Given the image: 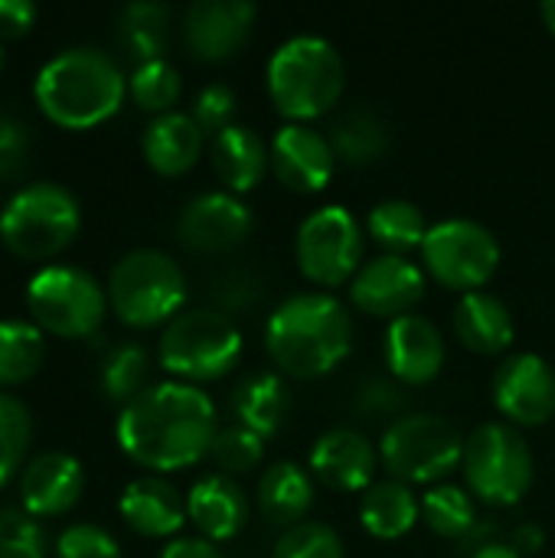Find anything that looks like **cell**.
<instances>
[{"instance_id":"22","label":"cell","mask_w":555,"mask_h":558,"mask_svg":"<svg viewBox=\"0 0 555 558\" xmlns=\"http://www.w3.org/2000/svg\"><path fill=\"white\" fill-rule=\"evenodd\" d=\"M121 520L147 539L177 536L186 523V500L164 477H137L124 487L118 500Z\"/></svg>"},{"instance_id":"29","label":"cell","mask_w":555,"mask_h":558,"mask_svg":"<svg viewBox=\"0 0 555 558\" xmlns=\"http://www.w3.org/2000/svg\"><path fill=\"white\" fill-rule=\"evenodd\" d=\"M327 137L337 154V163H347V167L376 163L389 150V141H393L386 118L373 108H347L330 124Z\"/></svg>"},{"instance_id":"5","label":"cell","mask_w":555,"mask_h":558,"mask_svg":"<svg viewBox=\"0 0 555 558\" xmlns=\"http://www.w3.org/2000/svg\"><path fill=\"white\" fill-rule=\"evenodd\" d=\"M108 307L124 327L147 330L170 324L186 304V275L160 248L121 255L108 275Z\"/></svg>"},{"instance_id":"52","label":"cell","mask_w":555,"mask_h":558,"mask_svg":"<svg viewBox=\"0 0 555 558\" xmlns=\"http://www.w3.org/2000/svg\"><path fill=\"white\" fill-rule=\"evenodd\" d=\"M0 209H3V206H0Z\"/></svg>"},{"instance_id":"24","label":"cell","mask_w":555,"mask_h":558,"mask_svg":"<svg viewBox=\"0 0 555 558\" xmlns=\"http://www.w3.org/2000/svg\"><path fill=\"white\" fill-rule=\"evenodd\" d=\"M203 144H206V134L200 131L193 114H183V111L157 114L144 128V137H141L144 160L160 177H180L193 170V163L203 154Z\"/></svg>"},{"instance_id":"8","label":"cell","mask_w":555,"mask_h":558,"mask_svg":"<svg viewBox=\"0 0 555 558\" xmlns=\"http://www.w3.org/2000/svg\"><path fill=\"white\" fill-rule=\"evenodd\" d=\"M379 461L389 477L415 487H438L464 461V435L442 415L409 412L386 425L379 441Z\"/></svg>"},{"instance_id":"15","label":"cell","mask_w":555,"mask_h":558,"mask_svg":"<svg viewBox=\"0 0 555 558\" xmlns=\"http://www.w3.org/2000/svg\"><path fill=\"white\" fill-rule=\"evenodd\" d=\"M422 298H425V271L406 255H376L363 262V268L350 281L353 307L389 324L412 314L422 304Z\"/></svg>"},{"instance_id":"14","label":"cell","mask_w":555,"mask_h":558,"mask_svg":"<svg viewBox=\"0 0 555 558\" xmlns=\"http://www.w3.org/2000/svg\"><path fill=\"white\" fill-rule=\"evenodd\" d=\"M255 216L236 193H200L177 216V242L196 255H226L252 235Z\"/></svg>"},{"instance_id":"36","label":"cell","mask_w":555,"mask_h":558,"mask_svg":"<svg viewBox=\"0 0 555 558\" xmlns=\"http://www.w3.org/2000/svg\"><path fill=\"white\" fill-rule=\"evenodd\" d=\"M29 438H33L29 409L16 396L0 389V487L10 484L13 474L23 468Z\"/></svg>"},{"instance_id":"38","label":"cell","mask_w":555,"mask_h":558,"mask_svg":"<svg viewBox=\"0 0 555 558\" xmlns=\"http://www.w3.org/2000/svg\"><path fill=\"white\" fill-rule=\"evenodd\" d=\"M209 458L216 461V468L232 477V474H249L262 464L265 458V438L242 428V425H229V428H219L216 441H213V451Z\"/></svg>"},{"instance_id":"40","label":"cell","mask_w":555,"mask_h":558,"mask_svg":"<svg viewBox=\"0 0 555 558\" xmlns=\"http://www.w3.org/2000/svg\"><path fill=\"white\" fill-rule=\"evenodd\" d=\"M272 558H347L343 539L327 523H301L285 530Z\"/></svg>"},{"instance_id":"46","label":"cell","mask_w":555,"mask_h":558,"mask_svg":"<svg viewBox=\"0 0 555 558\" xmlns=\"http://www.w3.org/2000/svg\"><path fill=\"white\" fill-rule=\"evenodd\" d=\"M160 558H229L216 543H206L200 536H186V539H173Z\"/></svg>"},{"instance_id":"13","label":"cell","mask_w":555,"mask_h":558,"mask_svg":"<svg viewBox=\"0 0 555 558\" xmlns=\"http://www.w3.org/2000/svg\"><path fill=\"white\" fill-rule=\"evenodd\" d=\"M494 405L514 428H540L555 415V369L540 353L507 356L494 373Z\"/></svg>"},{"instance_id":"32","label":"cell","mask_w":555,"mask_h":558,"mask_svg":"<svg viewBox=\"0 0 555 558\" xmlns=\"http://www.w3.org/2000/svg\"><path fill=\"white\" fill-rule=\"evenodd\" d=\"M422 520L435 536L461 543L478 526L481 513H478V500L468 487L438 484L422 497Z\"/></svg>"},{"instance_id":"41","label":"cell","mask_w":555,"mask_h":558,"mask_svg":"<svg viewBox=\"0 0 555 558\" xmlns=\"http://www.w3.org/2000/svg\"><path fill=\"white\" fill-rule=\"evenodd\" d=\"M406 405H409V396H406V386L389 379V376H370L357 386V396H353V409L363 415V418H402L406 415Z\"/></svg>"},{"instance_id":"27","label":"cell","mask_w":555,"mask_h":558,"mask_svg":"<svg viewBox=\"0 0 555 558\" xmlns=\"http://www.w3.org/2000/svg\"><path fill=\"white\" fill-rule=\"evenodd\" d=\"M291 412V392L281 376L275 373H252L232 389V415L236 425L262 435L265 441L275 438Z\"/></svg>"},{"instance_id":"37","label":"cell","mask_w":555,"mask_h":558,"mask_svg":"<svg viewBox=\"0 0 555 558\" xmlns=\"http://www.w3.org/2000/svg\"><path fill=\"white\" fill-rule=\"evenodd\" d=\"M265 294H268V284H265L262 271H255L249 265H229L209 281V301L226 317L252 311Z\"/></svg>"},{"instance_id":"51","label":"cell","mask_w":555,"mask_h":558,"mask_svg":"<svg viewBox=\"0 0 555 558\" xmlns=\"http://www.w3.org/2000/svg\"><path fill=\"white\" fill-rule=\"evenodd\" d=\"M0 65H3V49H0Z\"/></svg>"},{"instance_id":"9","label":"cell","mask_w":555,"mask_h":558,"mask_svg":"<svg viewBox=\"0 0 555 558\" xmlns=\"http://www.w3.org/2000/svg\"><path fill=\"white\" fill-rule=\"evenodd\" d=\"M468 490L487 507H517L533 487V451L507 422H487L464 438L461 461Z\"/></svg>"},{"instance_id":"33","label":"cell","mask_w":555,"mask_h":558,"mask_svg":"<svg viewBox=\"0 0 555 558\" xmlns=\"http://www.w3.org/2000/svg\"><path fill=\"white\" fill-rule=\"evenodd\" d=\"M147 376H150V356L141 343L134 340H124V343H114L105 356H101V366H98V383H101V392L118 402L121 409L128 402H134L144 389H147Z\"/></svg>"},{"instance_id":"49","label":"cell","mask_w":555,"mask_h":558,"mask_svg":"<svg viewBox=\"0 0 555 558\" xmlns=\"http://www.w3.org/2000/svg\"><path fill=\"white\" fill-rule=\"evenodd\" d=\"M471 558H523V556H520L510 543H504V539H500V543H494V546H487V549L474 553Z\"/></svg>"},{"instance_id":"12","label":"cell","mask_w":555,"mask_h":558,"mask_svg":"<svg viewBox=\"0 0 555 558\" xmlns=\"http://www.w3.org/2000/svg\"><path fill=\"white\" fill-rule=\"evenodd\" d=\"M422 265L438 284L474 294L500 268V242L474 219H442L422 242Z\"/></svg>"},{"instance_id":"26","label":"cell","mask_w":555,"mask_h":558,"mask_svg":"<svg viewBox=\"0 0 555 558\" xmlns=\"http://www.w3.org/2000/svg\"><path fill=\"white\" fill-rule=\"evenodd\" d=\"M255 504H258L262 517L272 526L294 530V526L307 523L304 517L314 507V477H311V471H304L301 464H291V461L272 464L258 481Z\"/></svg>"},{"instance_id":"28","label":"cell","mask_w":555,"mask_h":558,"mask_svg":"<svg viewBox=\"0 0 555 558\" xmlns=\"http://www.w3.org/2000/svg\"><path fill=\"white\" fill-rule=\"evenodd\" d=\"M422 513V504L415 490L396 477L376 481L363 497H360V523L370 536L376 539H402L415 530Z\"/></svg>"},{"instance_id":"1","label":"cell","mask_w":555,"mask_h":558,"mask_svg":"<svg viewBox=\"0 0 555 558\" xmlns=\"http://www.w3.org/2000/svg\"><path fill=\"white\" fill-rule=\"evenodd\" d=\"M219 435L213 399L190 383H154L118 415V448L147 471H186L200 464Z\"/></svg>"},{"instance_id":"45","label":"cell","mask_w":555,"mask_h":558,"mask_svg":"<svg viewBox=\"0 0 555 558\" xmlns=\"http://www.w3.org/2000/svg\"><path fill=\"white\" fill-rule=\"evenodd\" d=\"M36 20V3L0 0V36H23Z\"/></svg>"},{"instance_id":"3","label":"cell","mask_w":555,"mask_h":558,"mask_svg":"<svg viewBox=\"0 0 555 558\" xmlns=\"http://www.w3.org/2000/svg\"><path fill=\"white\" fill-rule=\"evenodd\" d=\"M33 95L52 124L85 131L118 114L128 95V78L108 52L95 46H72L56 52L36 72Z\"/></svg>"},{"instance_id":"25","label":"cell","mask_w":555,"mask_h":558,"mask_svg":"<svg viewBox=\"0 0 555 558\" xmlns=\"http://www.w3.org/2000/svg\"><path fill=\"white\" fill-rule=\"evenodd\" d=\"M213 170L226 193H252L265 173L272 170V150L258 137V131L245 124H232L213 137Z\"/></svg>"},{"instance_id":"31","label":"cell","mask_w":555,"mask_h":558,"mask_svg":"<svg viewBox=\"0 0 555 558\" xmlns=\"http://www.w3.org/2000/svg\"><path fill=\"white\" fill-rule=\"evenodd\" d=\"M429 219L412 199H383L370 209L366 232L376 245L386 248V255H406L412 248H422L429 235Z\"/></svg>"},{"instance_id":"11","label":"cell","mask_w":555,"mask_h":558,"mask_svg":"<svg viewBox=\"0 0 555 558\" xmlns=\"http://www.w3.org/2000/svg\"><path fill=\"white\" fill-rule=\"evenodd\" d=\"M366 235L347 206L314 209L294 235V258L301 275L317 288H340L363 268Z\"/></svg>"},{"instance_id":"42","label":"cell","mask_w":555,"mask_h":558,"mask_svg":"<svg viewBox=\"0 0 555 558\" xmlns=\"http://www.w3.org/2000/svg\"><path fill=\"white\" fill-rule=\"evenodd\" d=\"M56 558H121V546L108 530L95 523H75L59 533Z\"/></svg>"},{"instance_id":"35","label":"cell","mask_w":555,"mask_h":558,"mask_svg":"<svg viewBox=\"0 0 555 558\" xmlns=\"http://www.w3.org/2000/svg\"><path fill=\"white\" fill-rule=\"evenodd\" d=\"M128 92L137 108H144L157 118V114L173 111V105L180 101V92H183V78L173 62L154 59V62L134 65V72L128 78Z\"/></svg>"},{"instance_id":"6","label":"cell","mask_w":555,"mask_h":558,"mask_svg":"<svg viewBox=\"0 0 555 558\" xmlns=\"http://www.w3.org/2000/svg\"><path fill=\"white\" fill-rule=\"evenodd\" d=\"M157 356L177 383H216L239 366L242 330L216 307H193L164 327Z\"/></svg>"},{"instance_id":"19","label":"cell","mask_w":555,"mask_h":558,"mask_svg":"<svg viewBox=\"0 0 555 558\" xmlns=\"http://www.w3.org/2000/svg\"><path fill=\"white\" fill-rule=\"evenodd\" d=\"M85 490L82 464L65 451L36 454L20 474V504L36 520H52L69 513Z\"/></svg>"},{"instance_id":"34","label":"cell","mask_w":555,"mask_h":558,"mask_svg":"<svg viewBox=\"0 0 555 558\" xmlns=\"http://www.w3.org/2000/svg\"><path fill=\"white\" fill-rule=\"evenodd\" d=\"M46 356L43 330L33 320H0V389L26 383Z\"/></svg>"},{"instance_id":"39","label":"cell","mask_w":555,"mask_h":558,"mask_svg":"<svg viewBox=\"0 0 555 558\" xmlns=\"http://www.w3.org/2000/svg\"><path fill=\"white\" fill-rule=\"evenodd\" d=\"M49 543L36 517L16 507L0 510V558H46Z\"/></svg>"},{"instance_id":"10","label":"cell","mask_w":555,"mask_h":558,"mask_svg":"<svg viewBox=\"0 0 555 558\" xmlns=\"http://www.w3.org/2000/svg\"><path fill=\"white\" fill-rule=\"evenodd\" d=\"M26 311L43 333L85 340L101 330L108 291L75 265H46L26 284Z\"/></svg>"},{"instance_id":"20","label":"cell","mask_w":555,"mask_h":558,"mask_svg":"<svg viewBox=\"0 0 555 558\" xmlns=\"http://www.w3.org/2000/svg\"><path fill=\"white\" fill-rule=\"evenodd\" d=\"M445 337L442 330L422 317L406 314L389 324L386 330V366L396 383L402 386H425L445 369Z\"/></svg>"},{"instance_id":"21","label":"cell","mask_w":555,"mask_h":558,"mask_svg":"<svg viewBox=\"0 0 555 558\" xmlns=\"http://www.w3.org/2000/svg\"><path fill=\"white\" fill-rule=\"evenodd\" d=\"M249 497L226 474L200 477L186 494V520L206 543H229L249 526Z\"/></svg>"},{"instance_id":"4","label":"cell","mask_w":555,"mask_h":558,"mask_svg":"<svg viewBox=\"0 0 555 558\" xmlns=\"http://www.w3.org/2000/svg\"><path fill=\"white\" fill-rule=\"evenodd\" d=\"M265 85L288 124H307L337 108L347 88V65L330 39L304 33L285 39L272 52Z\"/></svg>"},{"instance_id":"50","label":"cell","mask_w":555,"mask_h":558,"mask_svg":"<svg viewBox=\"0 0 555 558\" xmlns=\"http://www.w3.org/2000/svg\"><path fill=\"white\" fill-rule=\"evenodd\" d=\"M540 16H543V23L550 26V33H555V0H546V3L540 7Z\"/></svg>"},{"instance_id":"16","label":"cell","mask_w":555,"mask_h":558,"mask_svg":"<svg viewBox=\"0 0 555 558\" xmlns=\"http://www.w3.org/2000/svg\"><path fill=\"white\" fill-rule=\"evenodd\" d=\"M376 445L357 428H330L324 432L307 458V471L317 484L337 494H366L376 484L379 468Z\"/></svg>"},{"instance_id":"30","label":"cell","mask_w":555,"mask_h":558,"mask_svg":"<svg viewBox=\"0 0 555 558\" xmlns=\"http://www.w3.org/2000/svg\"><path fill=\"white\" fill-rule=\"evenodd\" d=\"M170 39V7L157 0H134L118 13V43L137 65L164 59Z\"/></svg>"},{"instance_id":"48","label":"cell","mask_w":555,"mask_h":558,"mask_svg":"<svg viewBox=\"0 0 555 558\" xmlns=\"http://www.w3.org/2000/svg\"><path fill=\"white\" fill-rule=\"evenodd\" d=\"M507 543H510L520 556H536V553L546 546V533H543L540 523H520V526L510 533Z\"/></svg>"},{"instance_id":"2","label":"cell","mask_w":555,"mask_h":558,"mask_svg":"<svg viewBox=\"0 0 555 558\" xmlns=\"http://www.w3.org/2000/svg\"><path fill=\"white\" fill-rule=\"evenodd\" d=\"M268 360L294 379L334 373L353 350V317L327 291H304L281 301L265 324Z\"/></svg>"},{"instance_id":"23","label":"cell","mask_w":555,"mask_h":558,"mask_svg":"<svg viewBox=\"0 0 555 558\" xmlns=\"http://www.w3.org/2000/svg\"><path fill=\"white\" fill-rule=\"evenodd\" d=\"M451 327L461 347H468L478 356H500L514 347V337H517L510 307L497 294H487V291L461 294Z\"/></svg>"},{"instance_id":"18","label":"cell","mask_w":555,"mask_h":558,"mask_svg":"<svg viewBox=\"0 0 555 558\" xmlns=\"http://www.w3.org/2000/svg\"><path fill=\"white\" fill-rule=\"evenodd\" d=\"M272 173L294 193H321L337 170V154L330 137L311 124H285L275 131L272 144Z\"/></svg>"},{"instance_id":"7","label":"cell","mask_w":555,"mask_h":558,"mask_svg":"<svg viewBox=\"0 0 555 558\" xmlns=\"http://www.w3.org/2000/svg\"><path fill=\"white\" fill-rule=\"evenodd\" d=\"M79 199L52 180L16 190L0 209V239L16 258L26 262L52 258L69 248L79 235Z\"/></svg>"},{"instance_id":"44","label":"cell","mask_w":555,"mask_h":558,"mask_svg":"<svg viewBox=\"0 0 555 558\" xmlns=\"http://www.w3.org/2000/svg\"><path fill=\"white\" fill-rule=\"evenodd\" d=\"M29 150H33L29 128L20 118L0 111V180L23 173L29 163Z\"/></svg>"},{"instance_id":"47","label":"cell","mask_w":555,"mask_h":558,"mask_svg":"<svg viewBox=\"0 0 555 558\" xmlns=\"http://www.w3.org/2000/svg\"><path fill=\"white\" fill-rule=\"evenodd\" d=\"M494 543H500V530H497V523L494 520H478V526L458 543V553L464 558H471L474 553H481V549H487V546H494Z\"/></svg>"},{"instance_id":"43","label":"cell","mask_w":555,"mask_h":558,"mask_svg":"<svg viewBox=\"0 0 555 558\" xmlns=\"http://www.w3.org/2000/svg\"><path fill=\"white\" fill-rule=\"evenodd\" d=\"M236 92L222 82H213L206 88H200L196 101H193V121L200 124L203 134H222L226 128L236 124Z\"/></svg>"},{"instance_id":"17","label":"cell","mask_w":555,"mask_h":558,"mask_svg":"<svg viewBox=\"0 0 555 558\" xmlns=\"http://www.w3.org/2000/svg\"><path fill=\"white\" fill-rule=\"evenodd\" d=\"M255 29V3L249 0H196L183 13V39L200 62H226Z\"/></svg>"}]
</instances>
